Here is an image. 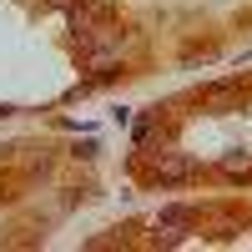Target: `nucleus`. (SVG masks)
I'll return each mask as SVG.
<instances>
[{
    "mask_svg": "<svg viewBox=\"0 0 252 252\" xmlns=\"http://www.w3.org/2000/svg\"><path fill=\"white\" fill-rule=\"evenodd\" d=\"M157 177H161V182H177V177H187V161H177V157H172V161H161V166H157Z\"/></svg>",
    "mask_w": 252,
    "mask_h": 252,
    "instance_id": "obj_2",
    "label": "nucleus"
},
{
    "mask_svg": "<svg viewBox=\"0 0 252 252\" xmlns=\"http://www.w3.org/2000/svg\"><path fill=\"white\" fill-rule=\"evenodd\" d=\"M71 20H76L81 31H91L96 20H101V5H96V0H86V5H76V10H71Z\"/></svg>",
    "mask_w": 252,
    "mask_h": 252,
    "instance_id": "obj_1",
    "label": "nucleus"
}]
</instances>
